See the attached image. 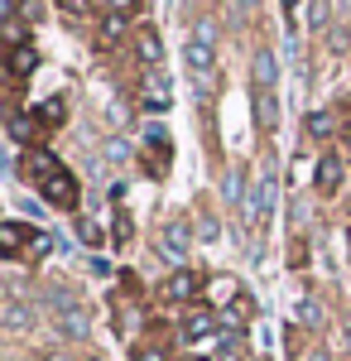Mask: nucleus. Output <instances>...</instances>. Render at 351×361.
Returning <instances> with one entry per match:
<instances>
[{
  "mask_svg": "<svg viewBox=\"0 0 351 361\" xmlns=\"http://www.w3.org/2000/svg\"><path fill=\"white\" fill-rule=\"evenodd\" d=\"M29 173L39 178L44 202H54V207H78V178L58 164L49 149H34V154H29Z\"/></svg>",
  "mask_w": 351,
  "mask_h": 361,
  "instance_id": "f257e3e1",
  "label": "nucleus"
},
{
  "mask_svg": "<svg viewBox=\"0 0 351 361\" xmlns=\"http://www.w3.org/2000/svg\"><path fill=\"white\" fill-rule=\"evenodd\" d=\"M183 58H188L192 87H197L202 97H212V92H216V49H212V44H197V39H188Z\"/></svg>",
  "mask_w": 351,
  "mask_h": 361,
  "instance_id": "f03ea898",
  "label": "nucleus"
},
{
  "mask_svg": "<svg viewBox=\"0 0 351 361\" xmlns=\"http://www.w3.org/2000/svg\"><path fill=\"white\" fill-rule=\"evenodd\" d=\"M202 284H207V279L197 275V270H173V275L164 279V299H168V304H188V299H197V294H202Z\"/></svg>",
  "mask_w": 351,
  "mask_h": 361,
  "instance_id": "7ed1b4c3",
  "label": "nucleus"
},
{
  "mask_svg": "<svg viewBox=\"0 0 351 361\" xmlns=\"http://www.w3.org/2000/svg\"><path fill=\"white\" fill-rule=\"evenodd\" d=\"M39 241H44V236H39L34 226H25V222H0V246H5V255H20L25 246L39 250Z\"/></svg>",
  "mask_w": 351,
  "mask_h": 361,
  "instance_id": "20e7f679",
  "label": "nucleus"
},
{
  "mask_svg": "<svg viewBox=\"0 0 351 361\" xmlns=\"http://www.w3.org/2000/svg\"><path fill=\"white\" fill-rule=\"evenodd\" d=\"M270 197H274V183H270V178H260V183H255V188L245 193L241 207H245V222H250V226L265 222V207H270Z\"/></svg>",
  "mask_w": 351,
  "mask_h": 361,
  "instance_id": "39448f33",
  "label": "nucleus"
},
{
  "mask_svg": "<svg viewBox=\"0 0 351 361\" xmlns=\"http://www.w3.org/2000/svg\"><path fill=\"white\" fill-rule=\"evenodd\" d=\"M159 250L168 255V260H183V255H188V226H183V222H168L159 231Z\"/></svg>",
  "mask_w": 351,
  "mask_h": 361,
  "instance_id": "423d86ee",
  "label": "nucleus"
},
{
  "mask_svg": "<svg viewBox=\"0 0 351 361\" xmlns=\"http://www.w3.org/2000/svg\"><path fill=\"white\" fill-rule=\"evenodd\" d=\"M212 328H216V313L197 304V308L188 313V318H183V342H202V337L212 333Z\"/></svg>",
  "mask_w": 351,
  "mask_h": 361,
  "instance_id": "0eeeda50",
  "label": "nucleus"
},
{
  "mask_svg": "<svg viewBox=\"0 0 351 361\" xmlns=\"http://www.w3.org/2000/svg\"><path fill=\"white\" fill-rule=\"evenodd\" d=\"M337 188H342V159H337V154H323V159H318V193L332 197Z\"/></svg>",
  "mask_w": 351,
  "mask_h": 361,
  "instance_id": "6e6552de",
  "label": "nucleus"
},
{
  "mask_svg": "<svg viewBox=\"0 0 351 361\" xmlns=\"http://www.w3.org/2000/svg\"><path fill=\"white\" fill-rule=\"evenodd\" d=\"M34 68H39V49H34V44H20V49H10V73H15V78H29Z\"/></svg>",
  "mask_w": 351,
  "mask_h": 361,
  "instance_id": "1a4fd4ad",
  "label": "nucleus"
},
{
  "mask_svg": "<svg viewBox=\"0 0 351 361\" xmlns=\"http://www.w3.org/2000/svg\"><path fill=\"white\" fill-rule=\"evenodd\" d=\"M274 78H279V63H274L270 49H260V54H255V87H260V92H270Z\"/></svg>",
  "mask_w": 351,
  "mask_h": 361,
  "instance_id": "9d476101",
  "label": "nucleus"
},
{
  "mask_svg": "<svg viewBox=\"0 0 351 361\" xmlns=\"http://www.w3.org/2000/svg\"><path fill=\"white\" fill-rule=\"evenodd\" d=\"M135 54H140V63H159V58H164V44H159L154 29H140V34H135Z\"/></svg>",
  "mask_w": 351,
  "mask_h": 361,
  "instance_id": "9b49d317",
  "label": "nucleus"
},
{
  "mask_svg": "<svg viewBox=\"0 0 351 361\" xmlns=\"http://www.w3.org/2000/svg\"><path fill=\"white\" fill-rule=\"evenodd\" d=\"M144 106L149 111H168V87H164V78H149L144 82Z\"/></svg>",
  "mask_w": 351,
  "mask_h": 361,
  "instance_id": "f8f14e48",
  "label": "nucleus"
},
{
  "mask_svg": "<svg viewBox=\"0 0 351 361\" xmlns=\"http://www.w3.org/2000/svg\"><path fill=\"white\" fill-rule=\"evenodd\" d=\"M250 313H255V304H250L245 294H236V299L226 304V323H231V328H241V323H245V318H250Z\"/></svg>",
  "mask_w": 351,
  "mask_h": 361,
  "instance_id": "ddd939ff",
  "label": "nucleus"
},
{
  "mask_svg": "<svg viewBox=\"0 0 351 361\" xmlns=\"http://www.w3.org/2000/svg\"><path fill=\"white\" fill-rule=\"evenodd\" d=\"M332 126H337L332 111H313V116H308V135H313V140H327V135H332Z\"/></svg>",
  "mask_w": 351,
  "mask_h": 361,
  "instance_id": "4468645a",
  "label": "nucleus"
},
{
  "mask_svg": "<svg viewBox=\"0 0 351 361\" xmlns=\"http://www.w3.org/2000/svg\"><path fill=\"white\" fill-rule=\"evenodd\" d=\"M125 34V15H111L106 10V20H101V44H116Z\"/></svg>",
  "mask_w": 351,
  "mask_h": 361,
  "instance_id": "2eb2a0df",
  "label": "nucleus"
},
{
  "mask_svg": "<svg viewBox=\"0 0 351 361\" xmlns=\"http://www.w3.org/2000/svg\"><path fill=\"white\" fill-rule=\"evenodd\" d=\"M10 140L29 145V140H34V121H29V116H10Z\"/></svg>",
  "mask_w": 351,
  "mask_h": 361,
  "instance_id": "dca6fc26",
  "label": "nucleus"
},
{
  "mask_svg": "<svg viewBox=\"0 0 351 361\" xmlns=\"http://www.w3.org/2000/svg\"><path fill=\"white\" fill-rule=\"evenodd\" d=\"M63 116H68V111H63V102L54 97V102H44V106L34 111V121H49V126H63Z\"/></svg>",
  "mask_w": 351,
  "mask_h": 361,
  "instance_id": "f3484780",
  "label": "nucleus"
},
{
  "mask_svg": "<svg viewBox=\"0 0 351 361\" xmlns=\"http://www.w3.org/2000/svg\"><path fill=\"white\" fill-rule=\"evenodd\" d=\"M221 193H226V202H245V183H241V173H236V169L226 173V183H221Z\"/></svg>",
  "mask_w": 351,
  "mask_h": 361,
  "instance_id": "a211bd4d",
  "label": "nucleus"
},
{
  "mask_svg": "<svg viewBox=\"0 0 351 361\" xmlns=\"http://www.w3.org/2000/svg\"><path fill=\"white\" fill-rule=\"evenodd\" d=\"M111 241H116V246H130V217H125V212H116V222H111Z\"/></svg>",
  "mask_w": 351,
  "mask_h": 361,
  "instance_id": "6ab92c4d",
  "label": "nucleus"
},
{
  "mask_svg": "<svg viewBox=\"0 0 351 361\" xmlns=\"http://www.w3.org/2000/svg\"><path fill=\"white\" fill-rule=\"evenodd\" d=\"M188 39H197V44H212V49H216V20H197Z\"/></svg>",
  "mask_w": 351,
  "mask_h": 361,
  "instance_id": "aec40b11",
  "label": "nucleus"
},
{
  "mask_svg": "<svg viewBox=\"0 0 351 361\" xmlns=\"http://www.w3.org/2000/svg\"><path fill=\"white\" fill-rule=\"evenodd\" d=\"M63 328H68V333H87V313H82V308H63Z\"/></svg>",
  "mask_w": 351,
  "mask_h": 361,
  "instance_id": "412c9836",
  "label": "nucleus"
},
{
  "mask_svg": "<svg viewBox=\"0 0 351 361\" xmlns=\"http://www.w3.org/2000/svg\"><path fill=\"white\" fill-rule=\"evenodd\" d=\"M327 25V0H308V29Z\"/></svg>",
  "mask_w": 351,
  "mask_h": 361,
  "instance_id": "4be33fe9",
  "label": "nucleus"
},
{
  "mask_svg": "<svg viewBox=\"0 0 351 361\" xmlns=\"http://www.w3.org/2000/svg\"><path fill=\"white\" fill-rule=\"evenodd\" d=\"M255 111H260L265 126H274V116H279V111H274V97H270V92H260V97H255Z\"/></svg>",
  "mask_w": 351,
  "mask_h": 361,
  "instance_id": "5701e85b",
  "label": "nucleus"
},
{
  "mask_svg": "<svg viewBox=\"0 0 351 361\" xmlns=\"http://www.w3.org/2000/svg\"><path fill=\"white\" fill-rule=\"evenodd\" d=\"M78 236L87 241V246H101V226H97V222H87V217L78 222Z\"/></svg>",
  "mask_w": 351,
  "mask_h": 361,
  "instance_id": "b1692460",
  "label": "nucleus"
},
{
  "mask_svg": "<svg viewBox=\"0 0 351 361\" xmlns=\"http://www.w3.org/2000/svg\"><path fill=\"white\" fill-rule=\"evenodd\" d=\"M298 323L318 328V323H323V313H318V304H308V299H303V304H298Z\"/></svg>",
  "mask_w": 351,
  "mask_h": 361,
  "instance_id": "393cba45",
  "label": "nucleus"
},
{
  "mask_svg": "<svg viewBox=\"0 0 351 361\" xmlns=\"http://www.w3.org/2000/svg\"><path fill=\"white\" fill-rule=\"evenodd\" d=\"M106 10H111V15H125V20H130V15L140 10V0H106Z\"/></svg>",
  "mask_w": 351,
  "mask_h": 361,
  "instance_id": "a878e982",
  "label": "nucleus"
},
{
  "mask_svg": "<svg viewBox=\"0 0 351 361\" xmlns=\"http://www.w3.org/2000/svg\"><path fill=\"white\" fill-rule=\"evenodd\" d=\"M58 5H63L68 15H82V10H87V0H58Z\"/></svg>",
  "mask_w": 351,
  "mask_h": 361,
  "instance_id": "bb28decb",
  "label": "nucleus"
},
{
  "mask_svg": "<svg viewBox=\"0 0 351 361\" xmlns=\"http://www.w3.org/2000/svg\"><path fill=\"white\" fill-rule=\"evenodd\" d=\"M284 15H289V25H294V15H298V0H284Z\"/></svg>",
  "mask_w": 351,
  "mask_h": 361,
  "instance_id": "cd10ccee",
  "label": "nucleus"
},
{
  "mask_svg": "<svg viewBox=\"0 0 351 361\" xmlns=\"http://www.w3.org/2000/svg\"><path fill=\"white\" fill-rule=\"evenodd\" d=\"M298 361H327V357H323V352H303Z\"/></svg>",
  "mask_w": 351,
  "mask_h": 361,
  "instance_id": "c85d7f7f",
  "label": "nucleus"
},
{
  "mask_svg": "<svg viewBox=\"0 0 351 361\" xmlns=\"http://www.w3.org/2000/svg\"><path fill=\"white\" fill-rule=\"evenodd\" d=\"M140 361H164V352H144V357H140Z\"/></svg>",
  "mask_w": 351,
  "mask_h": 361,
  "instance_id": "c756f323",
  "label": "nucleus"
},
{
  "mask_svg": "<svg viewBox=\"0 0 351 361\" xmlns=\"http://www.w3.org/2000/svg\"><path fill=\"white\" fill-rule=\"evenodd\" d=\"M241 10H260V0H241Z\"/></svg>",
  "mask_w": 351,
  "mask_h": 361,
  "instance_id": "7c9ffc66",
  "label": "nucleus"
}]
</instances>
